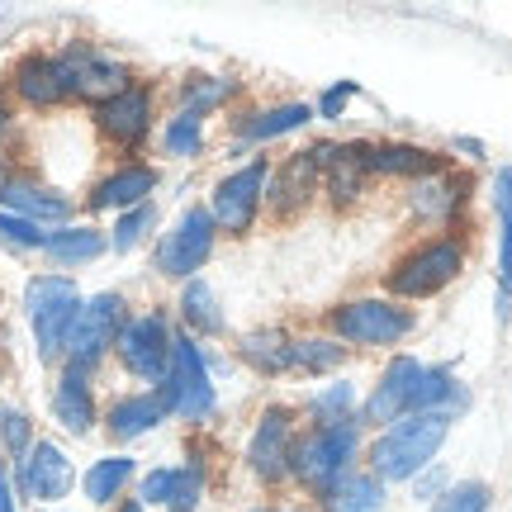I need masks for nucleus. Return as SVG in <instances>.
I'll list each match as a JSON object with an SVG mask.
<instances>
[{"label": "nucleus", "instance_id": "nucleus-42", "mask_svg": "<svg viewBox=\"0 0 512 512\" xmlns=\"http://www.w3.org/2000/svg\"><path fill=\"white\" fill-rule=\"evenodd\" d=\"M494 209L498 219H512V166H503L494 176Z\"/></svg>", "mask_w": 512, "mask_h": 512}, {"label": "nucleus", "instance_id": "nucleus-14", "mask_svg": "<svg viewBox=\"0 0 512 512\" xmlns=\"http://www.w3.org/2000/svg\"><path fill=\"white\" fill-rule=\"evenodd\" d=\"M62 72H67V91L81 95V100H95V105H105L119 91H128V67L105 53H95V48H67L62 53Z\"/></svg>", "mask_w": 512, "mask_h": 512}, {"label": "nucleus", "instance_id": "nucleus-8", "mask_svg": "<svg viewBox=\"0 0 512 512\" xmlns=\"http://www.w3.org/2000/svg\"><path fill=\"white\" fill-rule=\"evenodd\" d=\"M266 181H271V162H266V157H252V162L238 166L233 176H223V181L214 185V200L204 204L214 228L228 233V238H242V233L252 228L261 200H266Z\"/></svg>", "mask_w": 512, "mask_h": 512}, {"label": "nucleus", "instance_id": "nucleus-25", "mask_svg": "<svg viewBox=\"0 0 512 512\" xmlns=\"http://www.w3.org/2000/svg\"><path fill=\"white\" fill-rule=\"evenodd\" d=\"M460 190H465V185L446 181V171H441V176H427V181H418V190L408 195V204H413V214H418L422 223H446L460 209V200H465Z\"/></svg>", "mask_w": 512, "mask_h": 512}, {"label": "nucleus", "instance_id": "nucleus-11", "mask_svg": "<svg viewBox=\"0 0 512 512\" xmlns=\"http://www.w3.org/2000/svg\"><path fill=\"white\" fill-rule=\"evenodd\" d=\"M72 484L76 470L57 441H34L15 465V489L24 498H34V503H57V498L72 494Z\"/></svg>", "mask_w": 512, "mask_h": 512}, {"label": "nucleus", "instance_id": "nucleus-3", "mask_svg": "<svg viewBox=\"0 0 512 512\" xmlns=\"http://www.w3.org/2000/svg\"><path fill=\"white\" fill-rule=\"evenodd\" d=\"M24 309H29L38 356L57 361L62 347H67V332H72L76 313H81V290H76L67 275H34L24 285Z\"/></svg>", "mask_w": 512, "mask_h": 512}, {"label": "nucleus", "instance_id": "nucleus-48", "mask_svg": "<svg viewBox=\"0 0 512 512\" xmlns=\"http://www.w3.org/2000/svg\"><path fill=\"white\" fill-rule=\"evenodd\" d=\"M0 375H5V370H0Z\"/></svg>", "mask_w": 512, "mask_h": 512}, {"label": "nucleus", "instance_id": "nucleus-15", "mask_svg": "<svg viewBox=\"0 0 512 512\" xmlns=\"http://www.w3.org/2000/svg\"><path fill=\"white\" fill-rule=\"evenodd\" d=\"M95 124H100V133L119 147L143 143L147 128H152V95H147L143 86H128V91H119L114 100L95 105Z\"/></svg>", "mask_w": 512, "mask_h": 512}, {"label": "nucleus", "instance_id": "nucleus-45", "mask_svg": "<svg viewBox=\"0 0 512 512\" xmlns=\"http://www.w3.org/2000/svg\"><path fill=\"white\" fill-rule=\"evenodd\" d=\"M10 133V110H5V100H0V138Z\"/></svg>", "mask_w": 512, "mask_h": 512}, {"label": "nucleus", "instance_id": "nucleus-20", "mask_svg": "<svg viewBox=\"0 0 512 512\" xmlns=\"http://www.w3.org/2000/svg\"><path fill=\"white\" fill-rule=\"evenodd\" d=\"M157 190V171L152 166H119L114 176H105V181L95 185L91 195V209H138V204H147V195Z\"/></svg>", "mask_w": 512, "mask_h": 512}, {"label": "nucleus", "instance_id": "nucleus-2", "mask_svg": "<svg viewBox=\"0 0 512 512\" xmlns=\"http://www.w3.org/2000/svg\"><path fill=\"white\" fill-rule=\"evenodd\" d=\"M451 437V413H408L389 422L380 437L370 441V475L380 479H413L437 460L441 441Z\"/></svg>", "mask_w": 512, "mask_h": 512}, {"label": "nucleus", "instance_id": "nucleus-1", "mask_svg": "<svg viewBox=\"0 0 512 512\" xmlns=\"http://www.w3.org/2000/svg\"><path fill=\"white\" fill-rule=\"evenodd\" d=\"M356 456H361V422H313L309 432L294 437L290 475L313 498H328L356 470Z\"/></svg>", "mask_w": 512, "mask_h": 512}, {"label": "nucleus", "instance_id": "nucleus-7", "mask_svg": "<svg viewBox=\"0 0 512 512\" xmlns=\"http://www.w3.org/2000/svg\"><path fill=\"white\" fill-rule=\"evenodd\" d=\"M332 332L351 347H399L413 332V313L394 299H347L332 309Z\"/></svg>", "mask_w": 512, "mask_h": 512}, {"label": "nucleus", "instance_id": "nucleus-22", "mask_svg": "<svg viewBox=\"0 0 512 512\" xmlns=\"http://www.w3.org/2000/svg\"><path fill=\"white\" fill-rule=\"evenodd\" d=\"M162 418H166L162 394H128V399H119L110 408V432L119 441H133V437H143V432H152Z\"/></svg>", "mask_w": 512, "mask_h": 512}, {"label": "nucleus", "instance_id": "nucleus-34", "mask_svg": "<svg viewBox=\"0 0 512 512\" xmlns=\"http://www.w3.org/2000/svg\"><path fill=\"white\" fill-rule=\"evenodd\" d=\"M162 143H166V152H171V157H195V152H200V143H204V114L181 110L171 124H166Z\"/></svg>", "mask_w": 512, "mask_h": 512}, {"label": "nucleus", "instance_id": "nucleus-24", "mask_svg": "<svg viewBox=\"0 0 512 512\" xmlns=\"http://www.w3.org/2000/svg\"><path fill=\"white\" fill-rule=\"evenodd\" d=\"M313 119L309 105H275V110H261V114H247L238 124V138L242 143H271V138H285L294 128H304Z\"/></svg>", "mask_w": 512, "mask_h": 512}, {"label": "nucleus", "instance_id": "nucleus-16", "mask_svg": "<svg viewBox=\"0 0 512 512\" xmlns=\"http://www.w3.org/2000/svg\"><path fill=\"white\" fill-rule=\"evenodd\" d=\"M0 209L43 228V223H67L72 200L57 195V190H48V185L29 181V176H10V181H0Z\"/></svg>", "mask_w": 512, "mask_h": 512}, {"label": "nucleus", "instance_id": "nucleus-36", "mask_svg": "<svg viewBox=\"0 0 512 512\" xmlns=\"http://www.w3.org/2000/svg\"><path fill=\"white\" fill-rule=\"evenodd\" d=\"M489 484H479V479H465V484H451L446 494L432 503V512H489Z\"/></svg>", "mask_w": 512, "mask_h": 512}, {"label": "nucleus", "instance_id": "nucleus-13", "mask_svg": "<svg viewBox=\"0 0 512 512\" xmlns=\"http://www.w3.org/2000/svg\"><path fill=\"white\" fill-rule=\"evenodd\" d=\"M422 370L427 366L413 361V356H394V361L384 366L375 394L361 403V422H366V427H389V422L408 418V413H413V399H418Z\"/></svg>", "mask_w": 512, "mask_h": 512}, {"label": "nucleus", "instance_id": "nucleus-5", "mask_svg": "<svg viewBox=\"0 0 512 512\" xmlns=\"http://www.w3.org/2000/svg\"><path fill=\"white\" fill-rule=\"evenodd\" d=\"M465 271V247L456 238H437L418 247V252H408L394 261V271H389V294L394 299H432L441 294L456 275Z\"/></svg>", "mask_w": 512, "mask_h": 512}, {"label": "nucleus", "instance_id": "nucleus-28", "mask_svg": "<svg viewBox=\"0 0 512 512\" xmlns=\"http://www.w3.org/2000/svg\"><path fill=\"white\" fill-rule=\"evenodd\" d=\"M128 479H133V460L128 456H105V460H95L91 470H86L81 484H86V498L105 508V503H114V498L128 489Z\"/></svg>", "mask_w": 512, "mask_h": 512}, {"label": "nucleus", "instance_id": "nucleus-27", "mask_svg": "<svg viewBox=\"0 0 512 512\" xmlns=\"http://www.w3.org/2000/svg\"><path fill=\"white\" fill-rule=\"evenodd\" d=\"M460 403H465V389L451 370H422L418 380V399H413V413H456Z\"/></svg>", "mask_w": 512, "mask_h": 512}, {"label": "nucleus", "instance_id": "nucleus-9", "mask_svg": "<svg viewBox=\"0 0 512 512\" xmlns=\"http://www.w3.org/2000/svg\"><path fill=\"white\" fill-rule=\"evenodd\" d=\"M214 219H209V209L204 204H190L181 219H176V228L171 233H162V242H157V271L171 275V280H190L195 271H204V261H209V252H214Z\"/></svg>", "mask_w": 512, "mask_h": 512}, {"label": "nucleus", "instance_id": "nucleus-32", "mask_svg": "<svg viewBox=\"0 0 512 512\" xmlns=\"http://www.w3.org/2000/svg\"><path fill=\"white\" fill-rule=\"evenodd\" d=\"M309 413L318 422H356L351 413H356V384L347 380H332L328 389H318L309 399Z\"/></svg>", "mask_w": 512, "mask_h": 512}, {"label": "nucleus", "instance_id": "nucleus-29", "mask_svg": "<svg viewBox=\"0 0 512 512\" xmlns=\"http://www.w3.org/2000/svg\"><path fill=\"white\" fill-rule=\"evenodd\" d=\"M347 361V347H337L328 337H290V370L299 375H328Z\"/></svg>", "mask_w": 512, "mask_h": 512}, {"label": "nucleus", "instance_id": "nucleus-10", "mask_svg": "<svg viewBox=\"0 0 512 512\" xmlns=\"http://www.w3.org/2000/svg\"><path fill=\"white\" fill-rule=\"evenodd\" d=\"M171 323H166V313H138V318H128L124 332H119V361H124L128 375H138L147 384H162L166 366H171Z\"/></svg>", "mask_w": 512, "mask_h": 512}, {"label": "nucleus", "instance_id": "nucleus-35", "mask_svg": "<svg viewBox=\"0 0 512 512\" xmlns=\"http://www.w3.org/2000/svg\"><path fill=\"white\" fill-rule=\"evenodd\" d=\"M152 228H157V209H152V204H138V209H128L124 219L114 223L110 247H114V252H133V247H138Z\"/></svg>", "mask_w": 512, "mask_h": 512}, {"label": "nucleus", "instance_id": "nucleus-17", "mask_svg": "<svg viewBox=\"0 0 512 512\" xmlns=\"http://www.w3.org/2000/svg\"><path fill=\"white\" fill-rule=\"evenodd\" d=\"M15 91H19V100H29V105H38V110L72 100V91H67V72H62V57L29 53L15 67Z\"/></svg>", "mask_w": 512, "mask_h": 512}, {"label": "nucleus", "instance_id": "nucleus-39", "mask_svg": "<svg viewBox=\"0 0 512 512\" xmlns=\"http://www.w3.org/2000/svg\"><path fill=\"white\" fill-rule=\"evenodd\" d=\"M0 446L10 451V456H24L29 446H34V427H29V413H19V408H0Z\"/></svg>", "mask_w": 512, "mask_h": 512}, {"label": "nucleus", "instance_id": "nucleus-33", "mask_svg": "<svg viewBox=\"0 0 512 512\" xmlns=\"http://www.w3.org/2000/svg\"><path fill=\"white\" fill-rule=\"evenodd\" d=\"M233 91H238V81H228V76H190V81H185V105L181 110L209 114V110H219Z\"/></svg>", "mask_w": 512, "mask_h": 512}, {"label": "nucleus", "instance_id": "nucleus-19", "mask_svg": "<svg viewBox=\"0 0 512 512\" xmlns=\"http://www.w3.org/2000/svg\"><path fill=\"white\" fill-rule=\"evenodd\" d=\"M86 375H91V370L67 366L53 389V413L72 437H86L95 427V394H91V380H86Z\"/></svg>", "mask_w": 512, "mask_h": 512}, {"label": "nucleus", "instance_id": "nucleus-41", "mask_svg": "<svg viewBox=\"0 0 512 512\" xmlns=\"http://www.w3.org/2000/svg\"><path fill=\"white\" fill-rule=\"evenodd\" d=\"M356 95V81H337L323 100H318V110H323V119H342V110H347V100Z\"/></svg>", "mask_w": 512, "mask_h": 512}, {"label": "nucleus", "instance_id": "nucleus-44", "mask_svg": "<svg viewBox=\"0 0 512 512\" xmlns=\"http://www.w3.org/2000/svg\"><path fill=\"white\" fill-rule=\"evenodd\" d=\"M0 512H19V489H15V479H10L5 465H0Z\"/></svg>", "mask_w": 512, "mask_h": 512}, {"label": "nucleus", "instance_id": "nucleus-49", "mask_svg": "<svg viewBox=\"0 0 512 512\" xmlns=\"http://www.w3.org/2000/svg\"><path fill=\"white\" fill-rule=\"evenodd\" d=\"M43 512H48V508H43Z\"/></svg>", "mask_w": 512, "mask_h": 512}, {"label": "nucleus", "instance_id": "nucleus-37", "mask_svg": "<svg viewBox=\"0 0 512 512\" xmlns=\"http://www.w3.org/2000/svg\"><path fill=\"white\" fill-rule=\"evenodd\" d=\"M204 498V475L200 465H176V479H171V498H166V512H195Z\"/></svg>", "mask_w": 512, "mask_h": 512}, {"label": "nucleus", "instance_id": "nucleus-31", "mask_svg": "<svg viewBox=\"0 0 512 512\" xmlns=\"http://www.w3.org/2000/svg\"><path fill=\"white\" fill-rule=\"evenodd\" d=\"M181 318L190 323L195 332H223V313H219V299L204 280H190L181 294Z\"/></svg>", "mask_w": 512, "mask_h": 512}, {"label": "nucleus", "instance_id": "nucleus-4", "mask_svg": "<svg viewBox=\"0 0 512 512\" xmlns=\"http://www.w3.org/2000/svg\"><path fill=\"white\" fill-rule=\"evenodd\" d=\"M157 394H162L166 413H176L181 422H204L214 413L219 394H214L209 366H204L200 347H195L190 337H176V342H171V366H166Z\"/></svg>", "mask_w": 512, "mask_h": 512}, {"label": "nucleus", "instance_id": "nucleus-21", "mask_svg": "<svg viewBox=\"0 0 512 512\" xmlns=\"http://www.w3.org/2000/svg\"><path fill=\"white\" fill-rule=\"evenodd\" d=\"M370 171H380V176H441L446 162H441L437 152H427V147H413V143H380L370 147Z\"/></svg>", "mask_w": 512, "mask_h": 512}, {"label": "nucleus", "instance_id": "nucleus-12", "mask_svg": "<svg viewBox=\"0 0 512 512\" xmlns=\"http://www.w3.org/2000/svg\"><path fill=\"white\" fill-rule=\"evenodd\" d=\"M290 451H294V413L285 403H271L252 432L247 465H252V475L261 484H280V479H290Z\"/></svg>", "mask_w": 512, "mask_h": 512}, {"label": "nucleus", "instance_id": "nucleus-23", "mask_svg": "<svg viewBox=\"0 0 512 512\" xmlns=\"http://www.w3.org/2000/svg\"><path fill=\"white\" fill-rule=\"evenodd\" d=\"M105 247H110V242H105L100 228H76V223H62V228L48 233V247H43V252L53 256L57 266H86V261H95Z\"/></svg>", "mask_w": 512, "mask_h": 512}, {"label": "nucleus", "instance_id": "nucleus-18", "mask_svg": "<svg viewBox=\"0 0 512 512\" xmlns=\"http://www.w3.org/2000/svg\"><path fill=\"white\" fill-rule=\"evenodd\" d=\"M318 185H323V166H318V152L309 147L280 166L275 185H266V200L275 214H294L299 204H309V195H318Z\"/></svg>", "mask_w": 512, "mask_h": 512}, {"label": "nucleus", "instance_id": "nucleus-40", "mask_svg": "<svg viewBox=\"0 0 512 512\" xmlns=\"http://www.w3.org/2000/svg\"><path fill=\"white\" fill-rule=\"evenodd\" d=\"M171 479H176V465L152 470V475L138 484V503H143V508H166V498H171Z\"/></svg>", "mask_w": 512, "mask_h": 512}, {"label": "nucleus", "instance_id": "nucleus-38", "mask_svg": "<svg viewBox=\"0 0 512 512\" xmlns=\"http://www.w3.org/2000/svg\"><path fill=\"white\" fill-rule=\"evenodd\" d=\"M0 242H5V247H15V252H43V247H48V233H43L38 223L0 209Z\"/></svg>", "mask_w": 512, "mask_h": 512}, {"label": "nucleus", "instance_id": "nucleus-47", "mask_svg": "<svg viewBox=\"0 0 512 512\" xmlns=\"http://www.w3.org/2000/svg\"><path fill=\"white\" fill-rule=\"evenodd\" d=\"M252 512H266V508H252Z\"/></svg>", "mask_w": 512, "mask_h": 512}, {"label": "nucleus", "instance_id": "nucleus-43", "mask_svg": "<svg viewBox=\"0 0 512 512\" xmlns=\"http://www.w3.org/2000/svg\"><path fill=\"white\" fill-rule=\"evenodd\" d=\"M413 489H418V498H427V503H437V498L446 494V475H441V470H432V465H427V470H422V475L413 479Z\"/></svg>", "mask_w": 512, "mask_h": 512}, {"label": "nucleus", "instance_id": "nucleus-46", "mask_svg": "<svg viewBox=\"0 0 512 512\" xmlns=\"http://www.w3.org/2000/svg\"><path fill=\"white\" fill-rule=\"evenodd\" d=\"M119 512H147V508H143V503H124V508H119Z\"/></svg>", "mask_w": 512, "mask_h": 512}, {"label": "nucleus", "instance_id": "nucleus-30", "mask_svg": "<svg viewBox=\"0 0 512 512\" xmlns=\"http://www.w3.org/2000/svg\"><path fill=\"white\" fill-rule=\"evenodd\" d=\"M242 361L261 375H285L290 370V337L285 332H247L242 337Z\"/></svg>", "mask_w": 512, "mask_h": 512}, {"label": "nucleus", "instance_id": "nucleus-6", "mask_svg": "<svg viewBox=\"0 0 512 512\" xmlns=\"http://www.w3.org/2000/svg\"><path fill=\"white\" fill-rule=\"evenodd\" d=\"M124 323H128L124 294L105 290V294H95V299H86V304H81V313H76L72 332H67V347H62L67 366L91 370L105 351H114V342H119Z\"/></svg>", "mask_w": 512, "mask_h": 512}, {"label": "nucleus", "instance_id": "nucleus-26", "mask_svg": "<svg viewBox=\"0 0 512 512\" xmlns=\"http://www.w3.org/2000/svg\"><path fill=\"white\" fill-rule=\"evenodd\" d=\"M328 512H380L384 508V484L366 470H351L328 498H323Z\"/></svg>", "mask_w": 512, "mask_h": 512}]
</instances>
